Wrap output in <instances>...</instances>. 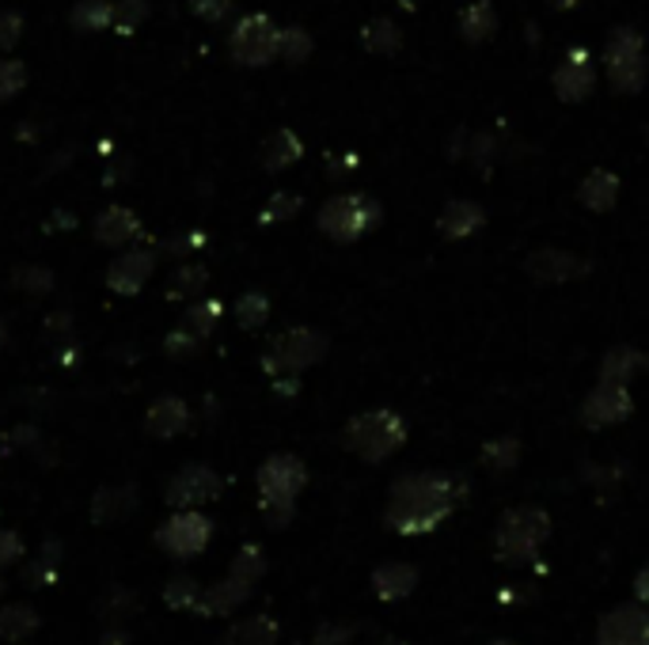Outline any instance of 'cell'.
<instances>
[{"label": "cell", "instance_id": "cell-1", "mask_svg": "<svg viewBox=\"0 0 649 645\" xmlns=\"http://www.w3.org/2000/svg\"><path fill=\"white\" fill-rule=\"evenodd\" d=\"M467 493V486L452 475H437V471H418V475H403L391 486L388 498V528L399 535H430L437 532L444 520L452 517L456 501Z\"/></svg>", "mask_w": 649, "mask_h": 645}, {"label": "cell", "instance_id": "cell-2", "mask_svg": "<svg viewBox=\"0 0 649 645\" xmlns=\"http://www.w3.org/2000/svg\"><path fill=\"white\" fill-rule=\"evenodd\" d=\"M550 539V517L536 506L509 509L494 528V559L502 565H539V551Z\"/></svg>", "mask_w": 649, "mask_h": 645}, {"label": "cell", "instance_id": "cell-3", "mask_svg": "<svg viewBox=\"0 0 649 645\" xmlns=\"http://www.w3.org/2000/svg\"><path fill=\"white\" fill-rule=\"evenodd\" d=\"M403 440H406V426L391 410L358 414L342 433V445L350 448V452H358L364 464H380V459H388L391 452H399Z\"/></svg>", "mask_w": 649, "mask_h": 645}, {"label": "cell", "instance_id": "cell-4", "mask_svg": "<svg viewBox=\"0 0 649 645\" xmlns=\"http://www.w3.org/2000/svg\"><path fill=\"white\" fill-rule=\"evenodd\" d=\"M323 350H327L323 334L308 331V326H300V331H286V334H278V339L270 342V350H266V357H262V368L270 376L305 373L308 365H316V361L323 357Z\"/></svg>", "mask_w": 649, "mask_h": 645}, {"label": "cell", "instance_id": "cell-5", "mask_svg": "<svg viewBox=\"0 0 649 645\" xmlns=\"http://www.w3.org/2000/svg\"><path fill=\"white\" fill-rule=\"evenodd\" d=\"M278 42H281V31L274 28L270 15L255 12V15H244V20L236 23L233 39H228V50H233V58L239 61V65L259 69V65H270V61L278 58Z\"/></svg>", "mask_w": 649, "mask_h": 645}, {"label": "cell", "instance_id": "cell-6", "mask_svg": "<svg viewBox=\"0 0 649 645\" xmlns=\"http://www.w3.org/2000/svg\"><path fill=\"white\" fill-rule=\"evenodd\" d=\"M209 535H213L209 517H202L198 509H175L172 517L159 524L156 543L164 547L172 559H194V554H202L209 547Z\"/></svg>", "mask_w": 649, "mask_h": 645}, {"label": "cell", "instance_id": "cell-7", "mask_svg": "<svg viewBox=\"0 0 649 645\" xmlns=\"http://www.w3.org/2000/svg\"><path fill=\"white\" fill-rule=\"evenodd\" d=\"M597 645H649V607L619 604L600 615Z\"/></svg>", "mask_w": 649, "mask_h": 645}, {"label": "cell", "instance_id": "cell-8", "mask_svg": "<svg viewBox=\"0 0 649 645\" xmlns=\"http://www.w3.org/2000/svg\"><path fill=\"white\" fill-rule=\"evenodd\" d=\"M377 220V209L369 206L364 198H353V194H342V198H331L319 214V228L334 240H353L361 236L364 228Z\"/></svg>", "mask_w": 649, "mask_h": 645}, {"label": "cell", "instance_id": "cell-9", "mask_svg": "<svg viewBox=\"0 0 649 645\" xmlns=\"http://www.w3.org/2000/svg\"><path fill=\"white\" fill-rule=\"evenodd\" d=\"M217 493H220V475L213 471V467L190 464L167 482L164 498L172 509H198V506H206V501L217 498Z\"/></svg>", "mask_w": 649, "mask_h": 645}, {"label": "cell", "instance_id": "cell-10", "mask_svg": "<svg viewBox=\"0 0 649 645\" xmlns=\"http://www.w3.org/2000/svg\"><path fill=\"white\" fill-rule=\"evenodd\" d=\"M308 471L297 456H270L259 467V493L262 501H297V493L305 490Z\"/></svg>", "mask_w": 649, "mask_h": 645}, {"label": "cell", "instance_id": "cell-11", "mask_svg": "<svg viewBox=\"0 0 649 645\" xmlns=\"http://www.w3.org/2000/svg\"><path fill=\"white\" fill-rule=\"evenodd\" d=\"M153 270H156V254L148 251V247H130V251H122L119 259L111 262V270H106V285L122 297H133L148 285Z\"/></svg>", "mask_w": 649, "mask_h": 645}, {"label": "cell", "instance_id": "cell-12", "mask_svg": "<svg viewBox=\"0 0 649 645\" xmlns=\"http://www.w3.org/2000/svg\"><path fill=\"white\" fill-rule=\"evenodd\" d=\"M95 243L111 247V251H119V247H126L130 240H137L141 236V217L133 214L130 206H106L100 217H95Z\"/></svg>", "mask_w": 649, "mask_h": 645}, {"label": "cell", "instance_id": "cell-13", "mask_svg": "<svg viewBox=\"0 0 649 645\" xmlns=\"http://www.w3.org/2000/svg\"><path fill=\"white\" fill-rule=\"evenodd\" d=\"M418 589V570L411 562H384L372 570V592L384 604H399V600L414 596Z\"/></svg>", "mask_w": 649, "mask_h": 645}, {"label": "cell", "instance_id": "cell-14", "mask_svg": "<svg viewBox=\"0 0 649 645\" xmlns=\"http://www.w3.org/2000/svg\"><path fill=\"white\" fill-rule=\"evenodd\" d=\"M190 426V406L183 399H175V395H164V399H156L148 406L145 414V429L153 433L156 440H167V437H179V433Z\"/></svg>", "mask_w": 649, "mask_h": 645}, {"label": "cell", "instance_id": "cell-15", "mask_svg": "<svg viewBox=\"0 0 649 645\" xmlns=\"http://www.w3.org/2000/svg\"><path fill=\"white\" fill-rule=\"evenodd\" d=\"M251 589H255L251 581H239L236 573H228V581H220V585H213L209 592H202L198 612L202 615H233L239 604H247Z\"/></svg>", "mask_w": 649, "mask_h": 645}, {"label": "cell", "instance_id": "cell-16", "mask_svg": "<svg viewBox=\"0 0 649 645\" xmlns=\"http://www.w3.org/2000/svg\"><path fill=\"white\" fill-rule=\"evenodd\" d=\"M630 414V395L619 384H604L589 403H585V422L589 426H611Z\"/></svg>", "mask_w": 649, "mask_h": 645}, {"label": "cell", "instance_id": "cell-17", "mask_svg": "<svg viewBox=\"0 0 649 645\" xmlns=\"http://www.w3.org/2000/svg\"><path fill=\"white\" fill-rule=\"evenodd\" d=\"M137 506V490L133 486H103L92 501V520L95 524H114V520L130 517Z\"/></svg>", "mask_w": 649, "mask_h": 645}, {"label": "cell", "instance_id": "cell-18", "mask_svg": "<svg viewBox=\"0 0 649 645\" xmlns=\"http://www.w3.org/2000/svg\"><path fill=\"white\" fill-rule=\"evenodd\" d=\"M278 623H274L270 615H255V618H244V623L228 626L225 638L217 645H274L278 642Z\"/></svg>", "mask_w": 649, "mask_h": 645}, {"label": "cell", "instance_id": "cell-19", "mask_svg": "<svg viewBox=\"0 0 649 645\" xmlns=\"http://www.w3.org/2000/svg\"><path fill=\"white\" fill-rule=\"evenodd\" d=\"M69 23L80 34L106 31L114 23V0H76L73 12H69Z\"/></svg>", "mask_w": 649, "mask_h": 645}, {"label": "cell", "instance_id": "cell-20", "mask_svg": "<svg viewBox=\"0 0 649 645\" xmlns=\"http://www.w3.org/2000/svg\"><path fill=\"white\" fill-rule=\"evenodd\" d=\"M300 153H305L300 137L292 134V129H278V134L266 141V148H262V167H270V171H281V167L297 164Z\"/></svg>", "mask_w": 649, "mask_h": 645}, {"label": "cell", "instance_id": "cell-21", "mask_svg": "<svg viewBox=\"0 0 649 645\" xmlns=\"http://www.w3.org/2000/svg\"><path fill=\"white\" fill-rule=\"evenodd\" d=\"M39 631V615H34V607L27 604H12L0 612V638L8 642H23L27 634Z\"/></svg>", "mask_w": 649, "mask_h": 645}, {"label": "cell", "instance_id": "cell-22", "mask_svg": "<svg viewBox=\"0 0 649 645\" xmlns=\"http://www.w3.org/2000/svg\"><path fill=\"white\" fill-rule=\"evenodd\" d=\"M217 320H220V300H194L190 308L183 312V326L190 334H198V339H209V331L217 326Z\"/></svg>", "mask_w": 649, "mask_h": 645}, {"label": "cell", "instance_id": "cell-23", "mask_svg": "<svg viewBox=\"0 0 649 645\" xmlns=\"http://www.w3.org/2000/svg\"><path fill=\"white\" fill-rule=\"evenodd\" d=\"M209 285V270L206 267H179L167 281V300H186Z\"/></svg>", "mask_w": 649, "mask_h": 645}, {"label": "cell", "instance_id": "cell-24", "mask_svg": "<svg viewBox=\"0 0 649 645\" xmlns=\"http://www.w3.org/2000/svg\"><path fill=\"white\" fill-rule=\"evenodd\" d=\"M145 20H148V0H114V23H111L114 34L130 39Z\"/></svg>", "mask_w": 649, "mask_h": 645}, {"label": "cell", "instance_id": "cell-25", "mask_svg": "<svg viewBox=\"0 0 649 645\" xmlns=\"http://www.w3.org/2000/svg\"><path fill=\"white\" fill-rule=\"evenodd\" d=\"M12 285L23 289V293H31V297H47V293H53L58 278H53V270H47V267H20L12 273Z\"/></svg>", "mask_w": 649, "mask_h": 645}, {"label": "cell", "instance_id": "cell-26", "mask_svg": "<svg viewBox=\"0 0 649 645\" xmlns=\"http://www.w3.org/2000/svg\"><path fill=\"white\" fill-rule=\"evenodd\" d=\"M233 573L239 581H262V573H266V554H262V547H255V543H247V547H239V554H236V562H233Z\"/></svg>", "mask_w": 649, "mask_h": 645}, {"label": "cell", "instance_id": "cell-27", "mask_svg": "<svg viewBox=\"0 0 649 645\" xmlns=\"http://www.w3.org/2000/svg\"><path fill=\"white\" fill-rule=\"evenodd\" d=\"M517 459H521V445L513 437L491 440V445L483 448V464L494 467V471H509V467H517Z\"/></svg>", "mask_w": 649, "mask_h": 645}, {"label": "cell", "instance_id": "cell-28", "mask_svg": "<svg viewBox=\"0 0 649 645\" xmlns=\"http://www.w3.org/2000/svg\"><path fill=\"white\" fill-rule=\"evenodd\" d=\"M266 315H270V300L262 293H244L236 304V320L239 326H247V331H255V326L266 323Z\"/></svg>", "mask_w": 649, "mask_h": 645}, {"label": "cell", "instance_id": "cell-29", "mask_svg": "<svg viewBox=\"0 0 649 645\" xmlns=\"http://www.w3.org/2000/svg\"><path fill=\"white\" fill-rule=\"evenodd\" d=\"M27 87V65L12 58H0V103L16 100Z\"/></svg>", "mask_w": 649, "mask_h": 645}, {"label": "cell", "instance_id": "cell-30", "mask_svg": "<svg viewBox=\"0 0 649 645\" xmlns=\"http://www.w3.org/2000/svg\"><path fill=\"white\" fill-rule=\"evenodd\" d=\"M198 600H202L198 581H190L186 573H183V578L167 581V589H164V604L167 607H198Z\"/></svg>", "mask_w": 649, "mask_h": 645}, {"label": "cell", "instance_id": "cell-31", "mask_svg": "<svg viewBox=\"0 0 649 645\" xmlns=\"http://www.w3.org/2000/svg\"><path fill=\"white\" fill-rule=\"evenodd\" d=\"M308 50H312V39H308L300 28H289V31H281V42H278V58H286V61H305L308 58Z\"/></svg>", "mask_w": 649, "mask_h": 645}, {"label": "cell", "instance_id": "cell-32", "mask_svg": "<svg viewBox=\"0 0 649 645\" xmlns=\"http://www.w3.org/2000/svg\"><path fill=\"white\" fill-rule=\"evenodd\" d=\"M23 15L20 12H0V54H8V50L20 46L23 39Z\"/></svg>", "mask_w": 649, "mask_h": 645}, {"label": "cell", "instance_id": "cell-33", "mask_svg": "<svg viewBox=\"0 0 649 645\" xmlns=\"http://www.w3.org/2000/svg\"><path fill=\"white\" fill-rule=\"evenodd\" d=\"M297 209H300L297 194H274V198L266 201V209H262V225H270V220H289Z\"/></svg>", "mask_w": 649, "mask_h": 645}, {"label": "cell", "instance_id": "cell-34", "mask_svg": "<svg viewBox=\"0 0 649 645\" xmlns=\"http://www.w3.org/2000/svg\"><path fill=\"white\" fill-rule=\"evenodd\" d=\"M198 342H202L198 334H190V331L183 326V331H172V334L164 339V353H167V357H190V353L198 350Z\"/></svg>", "mask_w": 649, "mask_h": 645}, {"label": "cell", "instance_id": "cell-35", "mask_svg": "<svg viewBox=\"0 0 649 645\" xmlns=\"http://www.w3.org/2000/svg\"><path fill=\"white\" fill-rule=\"evenodd\" d=\"M190 12L206 23H220L225 15H233V0H190Z\"/></svg>", "mask_w": 649, "mask_h": 645}, {"label": "cell", "instance_id": "cell-36", "mask_svg": "<svg viewBox=\"0 0 649 645\" xmlns=\"http://www.w3.org/2000/svg\"><path fill=\"white\" fill-rule=\"evenodd\" d=\"M353 638V626L350 623H327L319 626V631L312 634V642L308 645H346Z\"/></svg>", "mask_w": 649, "mask_h": 645}, {"label": "cell", "instance_id": "cell-37", "mask_svg": "<svg viewBox=\"0 0 649 645\" xmlns=\"http://www.w3.org/2000/svg\"><path fill=\"white\" fill-rule=\"evenodd\" d=\"M20 554H23V543L16 539V532H0V570L20 559Z\"/></svg>", "mask_w": 649, "mask_h": 645}, {"label": "cell", "instance_id": "cell-38", "mask_svg": "<svg viewBox=\"0 0 649 645\" xmlns=\"http://www.w3.org/2000/svg\"><path fill=\"white\" fill-rule=\"evenodd\" d=\"M198 243H202V236H198V232L175 236V240H167V254H186V251H194Z\"/></svg>", "mask_w": 649, "mask_h": 645}, {"label": "cell", "instance_id": "cell-39", "mask_svg": "<svg viewBox=\"0 0 649 645\" xmlns=\"http://www.w3.org/2000/svg\"><path fill=\"white\" fill-rule=\"evenodd\" d=\"M635 596H638V604H646V607H649V565H642V570H638V578H635Z\"/></svg>", "mask_w": 649, "mask_h": 645}, {"label": "cell", "instance_id": "cell-40", "mask_svg": "<svg viewBox=\"0 0 649 645\" xmlns=\"http://www.w3.org/2000/svg\"><path fill=\"white\" fill-rule=\"evenodd\" d=\"M65 331H69V315H50L47 334H65Z\"/></svg>", "mask_w": 649, "mask_h": 645}, {"label": "cell", "instance_id": "cell-41", "mask_svg": "<svg viewBox=\"0 0 649 645\" xmlns=\"http://www.w3.org/2000/svg\"><path fill=\"white\" fill-rule=\"evenodd\" d=\"M8 342V320H0V346Z\"/></svg>", "mask_w": 649, "mask_h": 645}, {"label": "cell", "instance_id": "cell-42", "mask_svg": "<svg viewBox=\"0 0 649 645\" xmlns=\"http://www.w3.org/2000/svg\"><path fill=\"white\" fill-rule=\"evenodd\" d=\"M384 645H411V642H403V638H384Z\"/></svg>", "mask_w": 649, "mask_h": 645}, {"label": "cell", "instance_id": "cell-43", "mask_svg": "<svg viewBox=\"0 0 649 645\" xmlns=\"http://www.w3.org/2000/svg\"><path fill=\"white\" fill-rule=\"evenodd\" d=\"M486 645H517V642H509V638H497V642H486Z\"/></svg>", "mask_w": 649, "mask_h": 645}]
</instances>
